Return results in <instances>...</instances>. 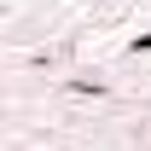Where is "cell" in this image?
I'll list each match as a JSON object with an SVG mask.
<instances>
[{
    "instance_id": "obj_1",
    "label": "cell",
    "mask_w": 151,
    "mask_h": 151,
    "mask_svg": "<svg viewBox=\"0 0 151 151\" xmlns=\"http://www.w3.org/2000/svg\"><path fill=\"white\" fill-rule=\"evenodd\" d=\"M134 52H151V35H139V41H134Z\"/></svg>"
}]
</instances>
